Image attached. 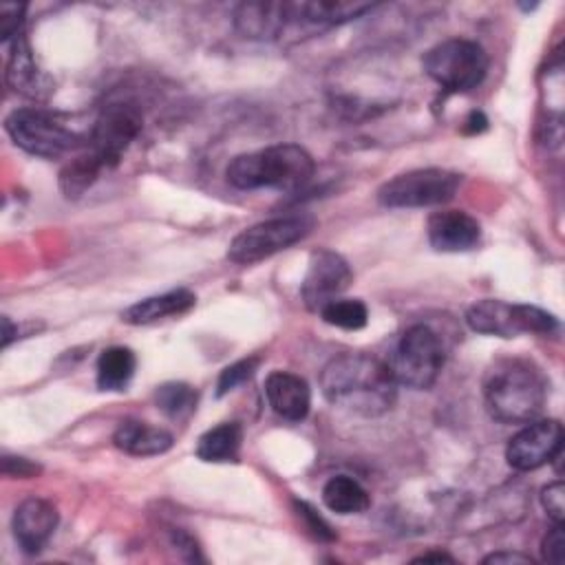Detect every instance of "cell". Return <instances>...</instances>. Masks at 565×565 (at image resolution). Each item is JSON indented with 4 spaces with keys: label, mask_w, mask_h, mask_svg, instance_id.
Listing matches in <instances>:
<instances>
[{
    "label": "cell",
    "mask_w": 565,
    "mask_h": 565,
    "mask_svg": "<svg viewBox=\"0 0 565 565\" xmlns=\"http://www.w3.org/2000/svg\"><path fill=\"white\" fill-rule=\"evenodd\" d=\"M397 382L386 362L369 353H340L320 373L324 399L360 417H380L397 402Z\"/></svg>",
    "instance_id": "obj_1"
},
{
    "label": "cell",
    "mask_w": 565,
    "mask_h": 565,
    "mask_svg": "<svg viewBox=\"0 0 565 565\" xmlns=\"http://www.w3.org/2000/svg\"><path fill=\"white\" fill-rule=\"evenodd\" d=\"M483 399L492 419L527 424L543 413L547 382L541 369L525 358H499L483 375Z\"/></svg>",
    "instance_id": "obj_2"
},
{
    "label": "cell",
    "mask_w": 565,
    "mask_h": 565,
    "mask_svg": "<svg viewBox=\"0 0 565 565\" xmlns=\"http://www.w3.org/2000/svg\"><path fill=\"white\" fill-rule=\"evenodd\" d=\"M313 170L316 163L302 146L278 143L234 157L225 177L238 190L271 188L291 192L302 188L313 177Z\"/></svg>",
    "instance_id": "obj_3"
},
{
    "label": "cell",
    "mask_w": 565,
    "mask_h": 565,
    "mask_svg": "<svg viewBox=\"0 0 565 565\" xmlns=\"http://www.w3.org/2000/svg\"><path fill=\"white\" fill-rule=\"evenodd\" d=\"M446 351L435 329L424 322L411 324L393 347L386 364L397 384L424 391L435 384L444 366Z\"/></svg>",
    "instance_id": "obj_4"
},
{
    "label": "cell",
    "mask_w": 565,
    "mask_h": 565,
    "mask_svg": "<svg viewBox=\"0 0 565 565\" xmlns=\"http://www.w3.org/2000/svg\"><path fill=\"white\" fill-rule=\"evenodd\" d=\"M422 66L448 93H468L477 88L488 73V55L481 44L452 38L435 44L422 57Z\"/></svg>",
    "instance_id": "obj_5"
},
{
    "label": "cell",
    "mask_w": 565,
    "mask_h": 565,
    "mask_svg": "<svg viewBox=\"0 0 565 565\" xmlns=\"http://www.w3.org/2000/svg\"><path fill=\"white\" fill-rule=\"evenodd\" d=\"M4 130L18 148L44 159L62 157L86 143V139L64 126L55 115L40 108L13 110L4 119Z\"/></svg>",
    "instance_id": "obj_6"
},
{
    "label": "cell",
    "mask_w": 565,
    "mask_h": 565,
    "mask_svg": "<svg viewBox=\"0 0 565 565\" xmlns=\"http://www.w3.org/2000/svg\"><path fill=\"white\" fill-rule=\"evenodd\" d=\"M463 177L444 168H417L402 172L377 190V201L384 207H430L448 203Z\"/></svg>",
    "instance_id": "obj_7"
},
{
    "label": "cell",
    "mask_w": 565,
    "mask_h": 565,
    "mask_svg": "<svg viewBox=\"0 0 565 565\" xmlns=\"http://www.w3.org/2000/svg\"><path fill=\"white\" fill-rule=\"evenodd\" d=\"M313 225L316 221L307 214L260 221L232 238L227 247V258L236 265H252L265 260L309 236Z\"/></svg>",
    "instance_id": "obj_8"
},
{
    "label": "cell",
    "mask_w": 565,
    "mask_h": 565,
    "mask_svg": "<svg viewBox=\"0 0 565 565\" xmlns=\"http://www.w3.org/2000/svg\"><path fill=\"white\" fill-rule=\"evenodd\" d=\"M466 322L472 331L499 338L519 333H554L558 320L534 305H512L505 300L486 298L466 309Z\"/></svg>",
    "instance_id": "obj_9"
},
{
    "label": "cell",
    "mask_w": 565,
    "mask_h": 565,
    "mask_svg": "<svg viewBox=\"0 0 565 565\" xmlns=\"http://www.w3.org/2000/svg\"><path fill=\"white\" fill-rule=\"evenodd\" d=\"M143 115L132 102H113L97 115L84 148L93 152L104 168H115L135 137L141 132Z\"/></svg>",
    "instance_id": "obj_10"
},
{
    "label": "cell",
    "mask_w": 565,
    "mask_h": 565,
    "mask_svg": "<svg viewBox=\"0 0 565 565\" xmlns=\"http://www.w3.org/2000/svg\"><path fill=\"white\" fill-rule=\"evenodd\" d=\"M563 452V426L558 419H532L505 448V461L519 472L536 470Z\"/></svg>",
    "instance_id": "obj_11"
},
{
    "label": "cell",
    "mask_w": 565,
    "mask_h": 565,
    "mask_svg": "<svg viewBox=\"0 0 565 565\" xmlns=\"http://www.w3.org/2000/svg\"><path fill=\"white\" fill-rule=\"evenodd\" d=\"M349 263L333 249H316L309 258V267L302 280V302L309 311L320 313L331 300L340 298L351 285Z\"/></svg>",
    "instance_id": "obj_12"
},
{
    "label": "cell",
    "mask_w": 565,
    "mask_h": 565,
    "mask_svg": "<svg viewBox=\"0 0 565 565\" xmlns=\"http://www.w3.org/2000/svg\"><path fill=\"white\" fill-rule=\"evenodd\" d=\"M234 26L249 40H278L289 26H302L298 2H241Z\"/></svg>",
    "instance_id": "obj_13"
},
{
    "label": "cell",
    "mask_w": 565,
    "mask_h": 565,
    "mask_svg": "<svg viewBox=\"0 0 565 565\" xmlns=\"http://www.w3.org/2000/svg\"><path fill=\"white\" fill-rule=\"evenodd\" d=\"M57 521H60V514L51 501L31 497L15 508L11 519V530L18 545L26 554H38L44 550V545L53 536Z\"/></svg>",
    "instance_id": "obj_14"
},
{
    "label": "cell",
    "mask_w": 565,
    "mask_h": 565,
    "mask_svg": "<svg viewBox=\"0 0 565 565\" xmlns=\"http://www.w3.org/2000/svg\"><path fill=\"white\" fill-rule=\"evenodd\" d=\"M428 243L437 252H468L481 241V225L463 210H439L426 223Z\"/></svg>",
    "instance_id": "obj_15"
},
{
    "label": "cell",
    "mask_w": 565,
    "mask_h": 565,
    "mask_svg": "<svg viewBox=\"0 0 565 565\" xmlns=\"http://www.w3.org/2000/svg\"><path fill=\"white\" fill-rule=\"evenodd\" d=\"M265 397L271 411L287 422L305 419L311 406L309 384L300 375L289 371H274L267 375Z\"/></svg>",
    "instance_id": "obj_16"
},
{
    "label": "cell",
    "mask_w": 565,
    "mask_h": 565,
    "mask_svg": "<svg viewBox=\"0 0 565 565\" xmlns=\"http://www.w3.org/2000/svg\"><path fill=\"white\" fill-rule=\"evenodd\" d=\"M4 79H7L9 88H13L15 93H20L24 97H33V99H42L51 90V82L38 68L24 33H20L18 38L11 40V53L7 60Z\"/></svg>",
    "instance_id": "obj_17"
},
{
    "label": "cell",
    "mask_w": 565,
    "mask_h": 565,
    "mask_svg": "<svg viewBox=\"0 0 565 565\" xmlns=\"http://www.w3.org/2000/svg\"><path fill=\"white\" fill-rule=\"evenodd\" d=\"M194 302H196V296L190 289L179 287V289H170L166 294H157L130 305L128 309L121 311V320L126 324H150L170 316H181L190 311Z\"/></svg>",
    "instance_id": "obj_18"
},
{
    "label": "cell",
    "mask_w": 565,
    "mask_h": 565,
    "mask_svg": "<svg viewBox=\"0 0 565 565\" xmlns=\"http://www.w3.org/2000/svg\"><path fill=\"white\" fill-rule=\"evenodd\" d=\"M113 441L126 455L154 457V455H161V452L170 450L174 439L166 428L150 426V424L137 422V419H126L117 426V430L113 435Z\"/></svg>",
    "instance_id": "obj_19"
},
{
    "label": "cell",
    "mask_w": 565,
    "mask_h": 565,
    "mask_svg": "<svg viewBox=\"0 0 565 565\" xmlns=\"http://www.w3.org/2000/svg\"><path fill=\"white\" fill-rule=\"evenodd\" d=\"M243 444V428L238 422H223L199 437L196 457L207 463L236 461Z\"/></svg>",
    "instance_id": "obj_20"
},
{
    "label": "cell",
    "mask_w": 565,
    "mask_h": 565,
    "mask_svg": "<svg viewBox=\"0 0 565 565\" xmlns=\"http://www.w3.org/2000/svg\"><path fill=\"white\" fill-rule=\"evenodd\" d=\"M137 358L128 347H108L97 358V386L102 391H124L135 375Z\"/></svg>",
    "instance_id": "obj_21"
},
{
    "label": "cell",
    "mask_w": 565,
    "mask_h": 565,
    "mask_svg": "<svg viewBox=\"0 0 565 565\" xmlns=\"http://www.w3.org/2000/svg\"><path fill=\"white\" fill-rule=\"evenodd\" d=\"M322 503L335 514H360L369 508V492L349 475L331 477L322 488Z\"/></svg>",
    "instance_id": "obj_22"
},
{
    "label": "cell",
    "mask_w": 565,
    "mask_h": 565,
    "mask_svg": "<svg viewBox=\"0 0 565 565\" xmlns=\"http://www.w3.org/2000/svg\"><path fill=\"white\" fill-rule=\"evenodd\" d=\"M106 170L104 163L88 152L86 148L73 157L62 170H60V190L66 199H79L97 179L99 172Z\"/></svg>",
    "instance_id": "obj_23"
},
{
    "label": "cell",
    "mask_w": 565,
    "mask_h": 565,
    "mask_svg": "<svg viewBox=\"0 0 565 565\" xmlns=\"http://www.w3.org/2000/svg\"><path fill=\"white\" fill-rule=\"evenodd\" d=\"M199 393L185 382H166L154 391L157 408L170 419H185L194 413Z\"/></svg>",
    "instance_id": "obj_24"
},
{
    "label": "cell",
    "mask_w": 565,
    "mask_h": 565,
    "mask_svg": "<svg viewBox=\"0 0 565 565\" xmlns=\"http://www.w3.org/2000/svg\"><path fill=\"white\" fill-rule=\"evenodd\" d=\"M320 316L327 324L347 331H358L369 322V309L358 298H335L320 311Z\"/></svg>",
    "instance_id": "obj_25"
},
{
    "label": "cell",
    "mask_w": 565,
    "mask_h": 565,
    "mask_svg": "<svg viewBox=\"0 0 565 565\" xmlns=\"http://www.w3.org/2000/svg\"><path fill=\"white\" fill-rule=\"evenodd\" d=\"M258 362H260L258 358H243V360H238V362L225 366V369L221 371V375H218L216 395L223 397V395H227L230 391H234L236 386H241L243 382H247V380L254 375V371L258 369Z\"/></svg>",
    "instance_id": "obj_26"
},
{
    "label": "cell",
    "mask_w": 565,
    "mask_h": 565,
    "mask_svg": "<svg viewBox=\"0 0 565 565\" xmlns=\"http://www.w3.org/2000/svg\"><path fill=\"white\" fill-rule=\"evenodd\" d=\"M296 514L300 516V521L305 523V530L318 539V541H333L335 539V532L331 530V525L305 501H296Z\"/></svg>",
    "instance_id": "obj_27"
},
{
    "label": "cell",
    "mask_w": 565,
    "mask_h": 565,
    "mask_svg": "<svg viewBox=\"0 0 565 565\" xmlns=\"http://www.w3.org/2000/svg\"><path fill=\"white\" fill-rule=\"evenodd\" d=\"M541 505L554 523H563V519H565V486H563V481H554L541 490Z\"/></svg>",
    "instance_id": "obj_28"
},
{
    "label": "cell",
    "mask_w": 565,
    "mask_h": 565,
    "mask_svg": "<svg viewBox=\"0 0 565 565\" xmlns=\"http://www.w3.org/2000/svg\"><path fill=\"white\" fill-rule=\"evenodd\" d=\"M26 4H2L0 7V40L9 42L22 33Z\"/></svg>",
    "instance_id": "obj_29"
},
{
    "label": "cell",
    "mask_w": 565,
    "mask_h": 565,
    "mask_svg": "<svg viewBox=\"0 0 565 565\" xmlns=\"http://www.w3.org/2000/svg\"><path fill=\"white\" fill-rule=\"evenodd\" d=\"M541 556L547 563L561 565L565 558V534H563V523H554L552 530H547V534L543 536L541 543Z\"/></svg>",
    "instance_id": "obj_30"
},
{
    "label": "cell",
    "mask_w": 565,
    "mask_h": 565,
    "mask_svg": "<svg viewBox=\"0 0 565 565\" xmlns=\"http://www.w3.org/2000/svg\"><path fill=\"white\" fill-rule=\"evenodd\" d=\"M40 466L29 461L26 457H15V455H4L2 457V475L15 477V479H29L40 475Z\"/></svg>",
    "instance_id": "obj_31"
},
{
    "label": "cell",
    "mask_w": 565,
    "mask_h": 565,
    "mask_svg": "<svg viewBox=\"0 0 565 565\" xmlns=\"http://www.w3.org/2000/svg\"><path fill=\"white\" fill-rule=\"evenodd\" d=\"M174 545H177L190 561H203V558L199 556V547H196V543H194V539H192L190 534H185V532H174Z\"/></svg>",
    "instance_id": "obj_32"
},
{
    "label": "cell",
    "mask_w": 565,
    "mask_h": 565,
    "mask_svg": "<svg viewBox=\"0 0 565 565\" xmlns=\"http://www.w3.org/2000/svg\"><path fill=\"white\" fill-rule=\"evenodd\" d=\"M483 563H523V565H532V558L525 556V554H519V552H492L483 558Z\"/></svg>",
    "instance_id": "obj_33"
},
{
    "label": "cell",
    "mask_w": 565,
    "mask_h": 565,
    "mask_svg": "<svg viewBox=\"0 0 565 565\" xmlns=\"http://www.w3.org/2000/svg\"><path fill=\"white\" fill-rule=\"evenodd\" d=\"M486 126H488V119L483 117V113H470L468 115V119H466V126H463V132H481V130H486Z\"/></svg>",
    "instance_id": "obj_34"
},
{
    "label": "cell",
    "mask_w": 565,
    "mask_h": 565,
    "mask_svg": "<svg viewBox=\"0 0 565 565\" xmlns=\"http://www.w3.org/2000/svg\"><path fill=\"white\" fill-rule=\"evenodd\" d=\"M430 561H435V563H441V561L455 563V558L446 552H426V554H419V556L413 558V563H430Z\"/></svg>",
    "instance_id": "obj_35"
},
{
    "label": "cell",
    "mask_w": 565,
    "mask_h": 565,
    "mask_svg": "<svg viewBox=\"0 0 565 565\" xmlns=\"http://www.w3.org/2000/svg\"><path fill=\"white\" fill-rule=\"evenodd\" d=\"M13 338H18V327L9 320V316H2V347H9Z\"/></svg>",
    "instance_id": "obj_36"
}]
</instances>
